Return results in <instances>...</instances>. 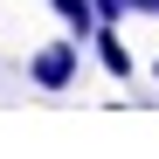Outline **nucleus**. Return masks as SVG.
Wrapping results in <instances>:
<instances>
[{"label":"nucleus","mask_w":159,"mask_h":159,"mask_svg":"<svg viewBox=\"0 0 159 159\" xmlns=\"http://www.w3.org/2000/svg\"><path fill=\"white\" fill-rule=\"evenodd\" d=\"M152 76H159V62H152Z\"/></svg>","instance_id":"nucleus-5"},{"label":"nucleus","mask_w":159,"mask_h":159,"mask_svg":"<svg viewBox=\"0 0 159 159\" xmlns=\"http://www.w3.org/2000/svg\"><path fill=\"white\" fill-rule=\"evenodd\" d=\"M28 76H35V90H69V76H76V42H48V48H35V62H28Z\"/></svg>","instance_id":"nucleus-1"},{"label":"nucleus","mask_w":159,"mask_h":159,"mask_svg":"<svg viewBox=\"0 0 159 159\" xmlns=\"http://www.w3.org/2000/svg\"><path fill=\"white\" fill-rule=\"evenodd\" d=\"M97 14H104V21H118V14H131V0H97Z\"/></svg>","instance_id":"nucleus-4"},{"label":"nucleus","mask_w":159,"mask_h":159,"mask_svg":"<svg viewBox=\"0 0 159 159\" xmlns=\"http://www.w3.org/2000/svg\"><path fill=\"white\" fill-rule=\"evenodd\" d=\"M48 7L62 14V28H69L76 42H83V35H97V28H104V14H97V0H48Z\"/></svg>","instance_id":"nucleus-2"},{"label":"nucleus","mask_w":159,"mask_h":159,"mask_svg":"<svg viewBox=\"0 0 159 159\" xmlns=\"http://www.w3.org/2000/svg\"><path fill=\"white\" fill-rule=\"evenodd\" d=\"M90 42H97V62L111 69V76H131V48H125V35L111 28V21H104V28H97Z\"/></svg>","instance_id":"nucleus-3"}]
</instances>
